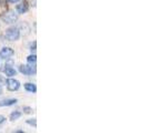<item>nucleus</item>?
I'll return each mask as SVG.
<instances>
[{
    "mask_svg": "<svg viewBox=\"0 0 148 133\" xmlns=\"http://www.w3.org/2000/svg\"><path fill=\"white\" fill-rule=\"evenodd\" d=\"M6 84H7V88L9 91H17L20 88V82L16 79H8L6 81Z\"/></svg>",
    "mask_w": 148,
    "mask_h": 133,
    "instance_id": "nucleus-4",
    "label": "nucleus"
},
{
    "mask_svg": "<svg viewBox=\"0 0 148 133\" xmlns=\"http://www.w3.org/2000/svg\"><path fill=\"white\" fill-rule=\"evenodd\" d=\"M8 2H10V3H17V2H19L20 0H7Z\"/></svg>",
    "mask_w": 148,
    "mask_h": 133,
    "instance_id": "nucleus-16",
    "label": "nucleus"
},
{
    "mask_svg": "<svg viewBox=\"0 0 148 133\" xmlns=\"http://www.w3.org/2000/svg\"><path fill=\"white\" fill-rule=\"evenodd\" d=\"M19 71H20L22 74L29 75V74L36 73V68H35V66L32 68V66H26V64H21V66H19Z\"/></svg>",
    "mask_w": 148,
    "mask_h": 133,
    "instance_id": "nucleus-5",
    "label": "nucleus"
},
{
    "mask_svg": "<svg viewBox=\"0 0 148 133\" xmlns=\"http://www.w3.org/2000/svg\"><path fill=\"white\" fill-rule=\"evenodd\" d=\"M18 102L17 99H5V100H0V107H10L14 105Z\"/></svg>",
    "mask_w": 148,
    "mask_h": 133,
    "instance_id": "nucleus-7",
    "label": "nucleus"
},
{
    "mask_svg": "<svg viewBox=\"0 0 148 133\" xmlns=\"http://www.w3.org/2000/svg\"><path fill=\"white\" fill-rule=\"evenodd\" d=\"M30 50H31V51H32V50H34V51H35V50H36V41H35V42H34V45H32V44H31V47H30Z\"/></svg>",
    "mask_w": 148,
    "mask_h": 133,
    "instance_id": "nucleus-15",
    "label": "nucleus"
},
{
    "mask_svg": "<svg viewBox=\"0 0 148 133\" xmlns=\"http://www.w3.org/2000/svg\"><path fill=\"white\" fill-rule=\"evenodd\" d=\"M5 37L9 41H16V40H18L20 38V30L18 29L17 27H11V28L6 30Z\"/></svg>",
    "mask_w": 148,
    "mask_h": 133,
    "instance_id": "nucleus-1",
    "label": "nucleus"
},
{
    "mask_svg": "<svg viewBox=\"0 0 148 133\" xmlns=\"http://www.w3.org/2000/svg\"><path fill=\"white\" fill-rule=\"evenodd\" d=\"M31 111H32V109H31L30 107H23V112H25V113L29 114V113H31Z\"/></svg>",
    "mask_w": 148,
    "mask_h": 133,
    "instance_id": "nucleus-13",
    "label": "nucleus"
},
{
    "mask_svg": "<svg viewBox=\"0 0 148 133\" xmlns=\"http://www.w3.org/2000/svg\"><path fill=\"white\" fill-rule=\"evenodd\" d=\"M5 122H6V118L2 117V115H0V124H2V123H5Z\"/></svg>",
    "mask_w": 148,
    "mask_h": 133,
    "instance_id": "nucleus-14",
    "label": "nucleus"
},
{
    "mask_svg": "<svg viewBox=\"0 0 148 133\" xmlns=\"http://www.w3.org/2000/svg\"><path fill=\"white\" fill-rule=\"evenodd\" d=\"M21 117V112L20 111H14L11 114H10V120L11 121H16L18 119Z\"/></svg>",
    "mask_w": 148,
    "mask_h": 133,
    "instance_id": "nucleus-10",
    "label": "nucleus"
},
{
    "mask_svg": "<svg viewBox=\"0 0 148 133\" xmlns=\"http://www.w3.org/2000/svg\"><path fill=\"white\" fill-rule=\"evenodd\" d=\"M5 73H6L7 77H12V75H16L17 71H16L14 68H11V66H8L7 68H5Z\"/></svg>",
    "mask_w": 148,
    "mask_h": 133,
    "instance_id": "nucleus-9",
    "label": "nucleus"
},
{
    "mask_svg": "<svg viewBox=\"0 0 148 133\" xmlns=\"http://www.w3.org/2000/svg\"><path fill=\"white\" fill-rule=\"evenodd\" d=\"M2 93V88H1V86H0V94Z\"/></svg>",
    "mask_w": 148,
    "mask_h": 133,
    "instance_id": "nucleus-17",
    "label": "nucleus"
},
{
    "mask_svg": "<svg viewBox=\"0 0 148 133\" xmlns=\"http://www.w3.org/2000/svg\"><path fill=\"white\" fill-rule=\"evenodd\" d=\"M14 54H15V51L11 48H9V47H3L0 50V58L1 59H5V60L10 59Z\"/></svg>",
    "mask_w": 148,
    "mask_h": 133,
    "instance_id": "nucleus-3",
    "label": "nucleus"
},
{
    "mask_svg": "<svg viewBox=\"0 0 148 133\" xmlns=\"http://www.w3.org/2000/svg\"><path fill=\"white\" fill-rule=\"evenodd\" d=\"M0 19L5 23H15L17 20H18V14H16L15 11H8V12H5L0 16Z\"/></svg>",
    "mask_w": 148,
    "mask_h": 133,
    "instance_id": "nucleus-2",
    "label": "nucleus"
},
{
    "mask_svg": "<svg viewBox=\"0 0 148 133\" xmlns=\"http://www.w3.org/2000/svg\"><path fill=\"white\" fill-rule=\"evenodd\" d=\"M27 123H28V124H30V126H34V128H36V126H37L36 119H29V120H27Z\"/></svg>",
    "mask_w": 148,
    "mask_h": 133,
    "instance_id": "nucleus-12",
    "label": "nucleus"
},
{
    "mask_svg": "<svg viewBox=\"0 0 148 133\" xmlns=\"http://www.w3.org/2000/svg\"><path fill=\"white\" fill-rule=\"evenodd\" d=\"M27 61H28L29 63H36V61H37V57H36V54H30L29 57L27 58Z\"/></svg>",
    "mask_w": 148,
    "mask_h": 133,
    "instance_id": "nucleus-11",
    "label": "nucleus"
},
{
    "mask_svg": "<svg viewBox=\"0 0 148 133\" xmlns=\"http://www.w3.org/2000/svg\"><path fill=\"white\" fill-rule=\"evenodd\" d=\"M16 9H17V12L18 14H26L29 10V6H28L27 2H21V3L17 5Z\"/></svg>",
    "mask_w": 148,
    "mask_h": 133,
    "instance_id": "nucleus-6",
    "label": "nucleus"
},
{
    "mask_svg": "<svg viewBox=\"0 0 148 133\" xmlns=\"http://www.w3.org/2000/svg\"><path fill=\"white\" fill-rule=\"evenodd\" d=\"M25 89L28 91V92H31V93H36L37 92V87H36V84H34V83H25Z\"/></svg>",
    "mask_w": 148,
    "mask_h": 133,
    "instance_id": "nucleus-8",
    "label": "nucleus"
}]
</instances>
